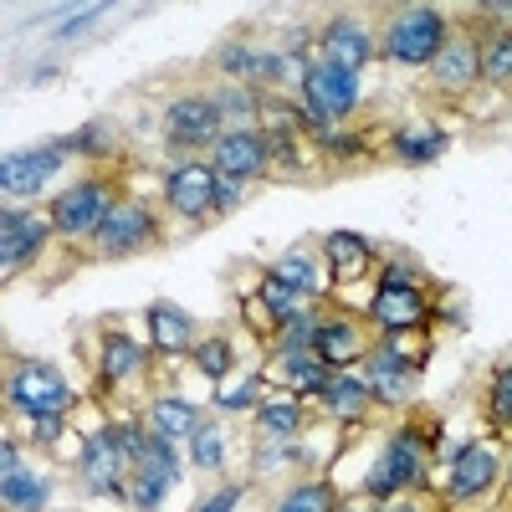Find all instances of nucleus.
<instances>
[{"label":"nucleus","instance_id":"1","mask_svg":"<svg viewBox=\"0 0 512 512\" xmlns=\"http://www.w3.org/2000/svg\"><path fill=\"white\" fill-rule=\"evenodd\" d=\"M431 466H436V431L425 436L420 425H395V431L384 436L369 477H364V497L369 502H395V497L425 492L431 487Z\"/></svg>","mask_w":512,"mask_h":512},{"label":"nucleus","instance_id":"2","mask_svg":"<svg viewBox=\"0 0 512 512\" xmlns=\"http://www.w3.org/2000/svg\"><path fill=\"white\" fill-rule=\"evenodd\" d=\"M451 36V16L441 6H395L379 26V52L395 67H431Z\"/></svg>","mask_w":512,"mask_h":512},{"label":"nucleus","instance_id":"3","mask_svg":"<svg viewBox=\"0 0 512 512\" xmlns=\"http://www.w3.org/2000/svg\"><path fill=\"white\" fill-rule=\"evenodd\" d=\"M359 103H364L359 72H344V67H333L323 57H313L303 67V82H297V118H303V128L323 134V128L354 118Z\"/></svg>","mask_w":512,"mask_h":512},{"label":"nucleus","instance_id":"4","mask_svg":"<svg viewBox=\"0 0 512 512\" xmlns=\"http://www.w3.org/2000/svg\"><path fill=\"white\" fill-rule=\"evenodd\" d=\"M6 405L26 420H52V415H72L77 395H72V384L57 364L47 359H16L6 369Z\"/></svg>","mask_w":512,"mask_h":512},{"label":"nucleus","instance_id":"5","mask_svg":"<svg viewBox=\"0 0 512 512\" xmlns=\"http://www.w3.org/2000/svg\"><path fill=\"white\" fill-rule=\"evenodd\" d=\"M113 205H118V195H113L108 180L82 175V180H72V185L47 205V221H52V231H57L62 241H88V236L103 231V221H108Z\"/></svg>","mask_w":512,"mask_h":512},{"label":"nucleus","instance_id":"6","mask_svg":"<svg viewBox=\"0 0 512 512\" xmlns=\"http://www.w3.org/2000/svg\"><path fill=\"white\" fill-rule=\"evenodd\" d=\"M507 482V456L492 436L466 441L446 466V502H487Z\"/></svg>","mask_w":512,"mask_h":512},{"label":"nucleus","instance_id":"7","mask_svg":"<svg viewBox=\"0 0 512 512\" xmlns=\"http://www.w3.org/2000/svg\"><path fill=\"white\" fill-rule=\"evenodd\" d=\"M436 318L431 297L420 282H379L369 292V323L379 328V338H400V333H420Z\"/></svg>","mask_w":512,"mask_h":512},{"label":"nucleus","instance_id":"8","mask_svg":"<svg viewBox=\"0 0 512 512\" xmlns=\"http://www.w3.org/2000/svg\"><path fill=\"white\" fill-rule=\"evenodd\" d=\"M98 256H108V262H123V256H144L159 246V216L144 205V200H118L108 210L103 231L93 236Z\"/></svg>","mask_w":512,"mask_h":512},{"label":"nucleus","instance_id":"9","mask_svg":"<svg viewBox=\"0 0 512 512\" xmlns=\"http://www.w3.org/2000/svg\"><path fill=\"white\" fill-rule=\"evenodd\" d=\"M67 159H72L67 139H47V144H36V149L6 154V159H0V190H6V205H16L26 195H41L62 175Z\"/></svg>","mask_w":512,"mask_h":512},{"label":"nucleus","instance_id":"10","mask_svg":"<svg viewBox=\"0 0 512 512\" xmlns=\"http://www.w3.org/2000/svg\"><path fill=\"white\" fill-rule=\"evenodd\" d=\"M226 134V123L216 113V103H210V93H180L175 103L164 108V139L169 149H180V154H195V149H216Z\"/></svg>","mask_w":512,"mask_h":512},{"label":"nucleus","instance_id":"11","mask_svg":"<svg viewBox=\"0 0 512 512\" xmlns=\"http://www.w3.org/2000/svg\"><path fill=\"white\" fill-rule=\"evenodd\" d=\"M420 364H425V359L405 354L395 338H379V344L369 349V359L359 364L374 405H405V400L415 395V384H420Z\"/></svg>","mask_w":512,"mask_h":512},{"label":"nucleus","instance_id":"12","mask_svg":"<svg viewBox=\"0 0 512 512\" xmlns=\"http://www.w3.org/2000/svg\"><path fill=\"white\" fill-rule=\"evenodd\" d=\"M277 159V144L267 128H226L221 144L210 149V169H216L221 180H262Z\"/></svg>","mask_w":512,"mask_h":512},{"label":"nucleus","instance_id":"13","mask_svg":"<svg viewBox=\"0 0 512 512\" xmlns=\"http://www.w3.org/2000/svg\"><path fill=\"white\" fill-rule=\"evenodd\" d=\"M216 185H221V175L210 169V159L175 164L164 175V205H169V216H180V221L216 216Z\"/></svg>","mask_w":512,"mask_h":512},{"label":"nucleus","instance_id":"14","mask_svg":"<svg viewBox=\"0 0 512 512\" xmlns=\"http://www.w3.org/2000/svg\"><path fill=\"white\" fill-rule=\"evenodd\" d=\"M77 472H82V487H88V492L128 497V487H123L128 461H123V451H118V441H113V425H93V431H82Z\"/></svg>","mask_w":512,"mask_h":512},{"label":"nucleus","instance_id":"15","mask_svg":"<svg viewBox=\"0 0 512 512\" xmlns=\"http://www.w3.org/2000/svg\"><path fill=\"white\" fill-rule=\"evenodd\" d=\"M374 349V328L364 318H349V313H333L318 323L313 333V359H323L333 374H344V369H359Z\"/></svg>","mask_w":512,"mask_h":512},{"label":"nucleus","instance_id":"16","mask_svg":"<svg viewBox=\"0 0 512 512\" xmlns=\"http://www.w3.org/2000/svg\"><path fill=\"white\" fill-rule=\"evenodd\" d=\"M47 236H57L52 221L31 216L26 205H6V216H0V277L11 282L16 272H26L47 246Z\"/></svg>","mask_w":512,"mask_h":512},{"label":"nucleus","instance_id":"17","mask_svg":"<svg viewBox=\"0 0 512 512\" xmlns=\"http://www.w3.org/2000/svg\"><path fill=\"white\" fill-rule=\"evenodd\" d=\"M374 47H379V41H374L369 21H359L354 11L328 16L323 31H318V57L333 62V67H344V72H364L374 62Z\"/></svg>","mask_w":512,"mask_h":512},{"label":"nucleus","instance_id":"18","mask_svg":"<svg viewBox=\"0 0 512 512\" xmlns=\"http://www.w3.org/2000/svg\"><path fill=\"white\" fill-rule=\"evenodd\" d=\"M431 82H436L441 93H472L477 82H482V41L472 31L451 26L441 57L431 62Z\"/></svg>","mask_w":512,"mask_h":512},{"label":"nucleus","instance_id":"19","mask_svg":"<svg viewBox=\"0 0 512 512\" xmlns=\"http://www.w3.org/2000/svg\"><path fill=\"white\" fill-rule=\"evenodd\" d=\"M267 277H277V282L292 287L297 297H308V303H323V292H328V282H333V272H328V262H323V251L308 246V241L287 246L277 262H267Z\"/></svg>","mask_w":512,"mask_h":512},{"label":"nucleus","instance_id":"20","mask_svg":"<svg viewBox=\"0 0 512 512\" xmlns=\"http://www.w3.org/2000/svg\"><path fill=\"white\" fill-rule=\"evenodd\" d=\"M93 369H98V390H118V384H134L139 374H149V349L123 328H103Z\"/></svg>","mask_w":512,"mask_h":512},{"label":"nucleus","instance_id":"21","mask_svg":"<svg viewBox=\"0 0 512 512\" xmlns=\"http://www.w3.org/2000/svg\"><path fill=\"white\" fill-rule=\"evenodd\" d=\"M308 308V297H297L292 287H282L277 277H262L256 282V297H246V318L256 323V333H277L282 323H292L297 313Z\"/></svg>","mask_w":512,"mask_h":512},{"label":"nucleus","instance_id":"22","mask_svg":"<svg viewBox=\"0 0 512 512\" xmlns=\"http://www.w3.org/2000/svg\"><path fill=\"white\" fill-rule=\"evenodd\" d=\"M144 425H149L154 436H164V441L190 446V441H195V431L205 425V410H200L195 400H185V395H154V400H149Z\"/></svg>","mask_w":512,"mask_h":512},{"label":"nucleus","instance_id":"23","mask_svg":"<svg viewBox=\"0 0 512 512\" xmlns=\"http://www.w3.org/2000/svg\"><path fill=\"white\" fill-rule=\"evenodd\" d=\"M318 251H323V262H328V272L338 282H359V277L374 272V246L359 231H328L318 241Z\"/></svg>","mask_w":512,"mask_h":512},{"label":"nucleus","instance_id":"24","mask_svg":"<svg viewBox=\"0 0 512 512\" xmlns=\"http://www.w3.org/2000/svg\"><path fill=\"white\" fill-rule=\"evenodd\" d=\"M144 323H149V349H159V354H190L200 344L195 318L185 308H175V303H149Z\"/></svg>","mask_w":512,"mask_h":512},{"label":"nucleus","instance_id":"25","mask_svg":"<svg viewBox=\"0 0 512 512\" xmlns=\"http://www.w3.org/2000/svg\"><path fill=\"white\" fill-rule=\"evenodd\" d=\"M267 379H282L292 390V400H318L323 405L328 384H333V369L323 359H313V354H297V359H272Z\"/></svg>","mask_w":512,"mask_h":512},{"label":"nucleus","instance_id":"26","mask_svg":"<svg viewBox=\"0 0 512 512\" xmlns=\"http://www.w3.org/2000/svg\"><path fill=\"white\" fill-rule=\"evenodd\" d=\"M272 512H344L333 477H297L272 497Z\"/></svg>","mask_w":512,"mask_h":512},{"label":"nucleus","instance_id":"27","mask_svg":"<svg viewBox=\"0 0 512 512\" xmlns=\"http://www.w3.org/2000/svg\"><path fill=\"white\" fill-rule=\"evenodd\" d=\"M0 502H6V512H47V502H52V477L36 472V466L0 472Z\"/></svg>","mask_w":512,"mask_h":512},{"label":"nucleus","instance_id":"28","mask_svg":"<svg viewBox=\"0 0 512 512\" xmlns=\"http://www.w3.org/2000/svg\"><path fill=\"white\" fill-rule=\"evenodd\" d=\"M210 103H216L226 128H262V113H267V98L256 93L251 82H221V88L210 93Z\"/></svg>","mask_w":512,"mask_h":512},{"label":"nucleus","instance_id":"29","mask_svg":"<svg viewBox=\"0 0 512 512\" xmlns=\"http://www.w3.org/2000/svg\"><path fill=\"white\" fill-rule=\"evenodd\" d=\"M390 154L400 164H410V169L436 164L446 154V134H441L436 123H405V128H395V134H390Z\"/></svg>","mask_w":512,"mask_h":512},{"label":"nucleus","instance_id":"30","mask_svg":"<svg viewBox=\"0 0 512 512\" xmlns=\"http://www.w3.org/2000/svg\"><path fill=\"white\" fill-rule=\"evenodd\" d=\"M369 405H374V395H369V384H364V374H354V369H344V374H333V384H328V395H323V410L333 415V420H364L369 415Z\"/></svg>","mask_w":512,"mask_h":512},{"label":"nucleus","instance_id":"31","mask_svg":"<svg viewBox=\"0 0 512 512\" xmlns=\"http://www.w3.org/2000/svg\"><path fill=\"white\" fill-rule=\"evenodd\" d=\"M251 420H256V431H262L267 441H297V436H303V400H262V405H256L251 410Z\"/></svg>","mask_w":512,"mask_h":512},{"label":"nucleus","instance_id":"32","mask_svg":"<svg viewBox=\"0 0 512 512\" xmlns=\"http://www.w3.org/2000/svg\"><path fill=\"white\" fill-rule=\"evenodd\" d=\"M318 323H323V313L308 303L303 313H297L292 323H282L272 338H267V349H272V359H297V354H313V333H318Z\"/></svg>","mask_w":512,"mask_h":512},{"label":"nucleus","instance_id":"33","mask_svg":"<svg viewBox=\"0 0 512 512\" xmlns=\"http://www.w3.org/2000/svg\"><path fill=\"white\" fill-rule=\"evenodd\" d=\"M482 82H492V88H512V26H497L482 41Z\"/></svg>","mask_w":512,"mask_h":512},{"label":"nucleus","instance_id":"34","mask_svg":"<svg viewBox=\"0 0 512 512\" xmlns=\"http://www.w3.org/2000/svg\"><path fill=\"white\" fill-rule=\"evenodd\" d=\"M190 461L200 466V472H210V477H226V425L205 420L195 431V441H190Z\"/></svg>","mask_w":512,"mask_h":512},{"label":"nucleus","instance_id":"35","mask_svg":"<svg viewBox=\"0 0 512 512\" xmlns=\"http://www.w3.org/2000/svg\"><path fill=\"white\" fill-rule=\"evenodd\" d=\"M190 364H195L205 379L226 384V374L236 369V349H231V338H226V333H216V338H200V344L190 349Z\"/></svg>","mask_w":512,"mask_h":512},{"label":"nucleus","instance_id":"36","mask_svg":"<svg viewBox=\"0 0 512 512\" xmlns=\"http://www.w3.org/2000/svg\"><path fill=\"white\" fill-rule=\"evenodd\" d=\"M487 425L497 436H512V359L497 364V374L487 379Z\"/></svg>","mask_w":512,"mask_h":512},{"label":"nucleus","instance_id":"37","mask_svg":"<svg viewBox=\"0 0 512 512\" xmlns=\"http://www.w3.org/2000/svg\"><path fill=\"white\" fill-rule=\"evenodd\" d=\"M256 57H262V47H251V41H226V47L216 52V72L226 77V82H251V72H256Z\"/></svg>","mask_w":512,"mask_h":512},{"label":"nucleus","instance_id":"38","mask_svg":"<svg viewBox=\"0 0 512 512\" xmlns=\"http://www.w3.org/2000/svg\"><path fill=\"white\" fill-rule=\"evenodd\" d=\"M267 369H251L241 384H236V390H221L216 400H210V405H216V410H226V415H236V410H256V405H262L267 395Z\"/></svg>","mask_w":512,"mask_h":512},{"label":"nucleus","instance_id":"39","mask_svg":"<svg viewBox=\"0 0 512 512\" xmlns=\"http://www.w3.org/2000/svg\"><path fill=\"white\" fill-rule=\"evenodd\" d=\"M67 149H72V154H113V128H108V123L77 128V134H67Z\"/></svg>","mask_w":512,"mask_h":512},{"label":"nucleus","instance_id":"40","mask_svg":"<svg viewBox=\"0 0 512 512\" xmlns=\"http://www.w3.org/2000/svg\"><path fill=\"white\" fill-rule=\"evenodd\" d=\"M241 482H221L216 492H210V497H200L195 502V512H236V502H241Z\"/></svg>","mask_w":512,"mask_h":512},{"label":"nucleus","instance_id":"41","mask_svg":"<svg viewBox=\"0 0 512 512\" xmlns=\"http://www.w3.org/2000/svg\"><path fill=\"white\" fill-rule=\"evenodd\" d=\"M62 431H67V420H62V415H52V420H31V441H41V446H57Z\"/></svg>","mask_w":512,"mask_h":512},{"label":"nucleus","instance_id":"42","mask_svg":"<svg viewBox=\"0 0 512 512\" xmlns=\"http://www.w3.org/2000/svg\"><path fill=\"white\" fill-rule=\"evenodd\" d=\"M241 195H246V185H241V180H221V185H216V216H221V210L231 216V210L241 205Z\"/></svg>","mask_w":512,"mask_h":512},{"label":"nucleus","instance_id":"43","mask_svg":"<svg viewBox=\"0 0 512 512\" xmlns=\"http://www.w3.org/2000/svg\"><path fill=\"white\" fill-rule=\"evenodd\" d=\"M93 21H103V6H88V11H77L67 26H57V41H67V36H77V31H88Z\"/></svg>","mask_w":512,"mask_h":512},{"label":"nucleus","instance_id":"44","mask_svg":"<svg viewBox=\"0 0 512 512\" xmlns=\"http://www.w3.org/2000/svg\"><path fill=\"white\" fill-rule=\"evenodd\" d=\"M16 466H26V456H21L16 436H0V472H16Z\"/></svg>","mask_w":512,"mask_h":512},{"label":"nucleus","instance_id":"45","mask_svg":"<svg viewBox=\"0 0 512 512\" xmlns=\"http://www.w3.org/2000/svg\"><path fill=\"white\" fill-rule=\"evenodd\" d=\"M507 492H512V461H507Z\"/></svg>","mask_w":512,"mask_h":512}]
</instances>
